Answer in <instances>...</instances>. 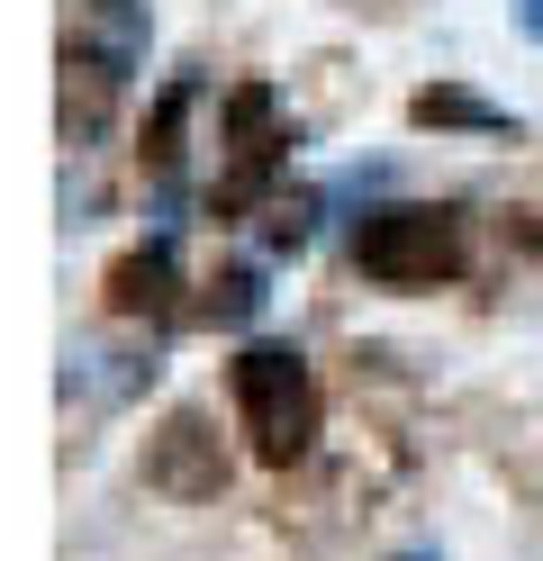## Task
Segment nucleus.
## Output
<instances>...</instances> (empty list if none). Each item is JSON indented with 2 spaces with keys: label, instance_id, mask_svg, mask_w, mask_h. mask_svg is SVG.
Here are the masks:
<instances>
[{
  "label": "nucleus",
  "instance_id": "1",
  "mask_svg": "<svg viewBox=\"0 0 543 561\" xmlns=\"http://www.w3.org/2000/svg\"><path fill=\"white\" fill-rule=\"evenodd\" d=\"M471 263V218L434 199H389L353 227V272L381 280V290H444Z\"/></svg>",
  "mask_w": 543,
  "mask_h": 561
},
{
  "label": "nucleus",
  "instance_id": "2",
  "mask_svg": "<svg viewBox=\"0 0 543 561\" xmlns=\"http://www.w3.org/2000/svg\"><path fill=\"white\" fill-rule=\"evenodd\" d=\"M227 390H236V416L253 435V462L263 471L308 462V444H317V371H308L299 344H245L227 363Z\"/></svg>",
  "mask_w": 543,
  "mask_h": 561
},
{
  "label": "nucleus",
  "instance_id": "3",
  "mask_svg": "<svg viewBox=\"0 0 543 561\" xmlns=\"http://www.w3.org/2000/svg\"><path fill=\"white\" fill-rule=\"evenodd\" d=\"M145 489H163V499H181V507L227 499V444H217L208 408H172L163 426L145 435Z\"/></svg>",
  "mask_w": 543,
  "mask_h": 561
},
{
  "label": "nucleus",
  "instance_id": "4",
  "mask_svg": "<svg viewBox=\"0 0 543 561\" xmlns=\"http://www.w3.org/2000/svg\"><path fill=\"white\" fill-rule=\"evenodd\" d=\"M118 64H100L82 46H64V100H55V127H64V146H91V136L109 127V100H118Z\"/></svg>",
  "mask_w": 543,
  "mask_h": 561
},
{
  "label": "nucleus",
  "instance_id": "5",
  "mask_svg": "<svg viewBox=\"0 0 543 561\" xmlns=\"http://www.w3.org/2000/svg\"><path fill=\"white\" fill-rule=\"evenodd\" d=\"M109 318H172V244H136V254L109 263L100 280Z\"/></svg>",
  "mask_w": 543,
  "mask_h": 561
},
{
  "label": "nucleus",
  "instance_id": "6",
  "mask_svg": "<svg viewBox=\"0 0 543 561\" xmlns=\"http://www.w3.org/2000/svg\"><path fill=\"white\" fill-rule=\"evenodd\" d=\"M64 46H82L100 64H118V73H136V55H145V0H82Z\"/></svg>",
  "mask_w": 543,
  "mask_h": 561
},
{
  "label": "nucleus",
  "instance_id": "7",
  "mask_svg": "<svg viewBox=\"0 0 543 561\" xmlns=\"http://www.w3.org/2000/svg\"><path fill=\"white\" fill-rule=\"evenodd\" d=\"M227 146H236V163H281V146H299V127H281L272 82H236L227 91Z\"/></svg>",
  "mask_w": 543,
  "mask_h": 561
},
{
  "label": "nucleus",
  "instance_id": "8",
  "mask_svg": "<svg viewBox=\"0 0 543 561\" xmlns=\"http://www.w3.org/2000/svg\"><path fill=\"white\" fill-rule=\"evenodd\" d=\"M408 127H462V136H517V110H498V100L462 91V82H426L408 100Z\"/></svg>",
  "mask_w": 543,
  "mask_h": 561
},
{
  "label": "nucleus",
  "instance_id": "9",
  "mask_svg": "<svg viewBox=\"0 0 543 561\" xmlns=\"http://www.w3.org/2000/svg\"><path fill=\"white\" fill-rule=\"evenodd\" d=\"M191 100H200V82L172 73L163 100L145 110V163H155V182H181V118H191Z\"/></svg>",
  "mask_w": 543,
  "mask_h": 561
},
{
  "label": "nucleus",
  "instance_id": "10",
  "mask_svg": "<svg viewBox=\"0 0 543 561\" xmlns=\"http://www.w3.org/2000/svg\"><path fill=\"white\" fill-rule=\"evenodd\" d=\"M263 299H272L263 272H253V263H227V272L200 290V327H253V318H263Z\"/></svg>",
  "mask_w": 543,
  "mask_h": 561
},
{
  "label": "nucleus",
  "instance_id": "11",
  "mask_svg": "<svg viewBox=\"0 0 543 561\" xmlns=\"http://www.w3.org/2000/svg\"><path fill=\"white\" fill-rule=\"evenodd\" d=\"M253 236H263V254H308L317 236V191H272L253 208Z\"/></svg>",
  "mask_w": 543,
  "mask_h": 561
},
{
  "label": "nucleus",
  "instance_id": "12",
  "mask_svg": "<svg viewBox=\"0 0 543 561\" xmlns=\"http://www.w3.org/2000/svg\"><path fill=\"white\" fill-rule=\"evenodd\" d=\"M517 27H525V37L543 46V0H517Z\"/></svg>",
  "mask_w": 543,
  "mask_h": 561
},
{
  "label": "nucleus",
  "instance_id": "13",
  "mask_svg": "<svg viewBox=\"0 0 543 561\" xmlns=\"http://www.w3.org/2000/svg\"><path fill=\"white\" fill-rule=\"evenodd\" d=\"M398 561H444V552H398Z\"/></svg>",
  "mask_w": 543,
  "mask_h": 561
}]
</instances>
